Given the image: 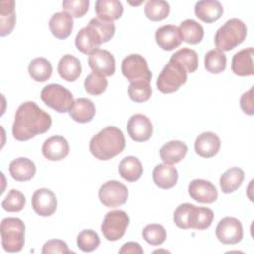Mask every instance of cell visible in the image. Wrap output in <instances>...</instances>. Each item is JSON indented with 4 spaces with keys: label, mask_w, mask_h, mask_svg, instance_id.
I'll list each match as a JSON object with an SVG mask.
<instances>
[{
    "label": "cell",
    "mask_w": 254,
    "mask_h": 254,
    "mask_svg": "<svg viewBox=\"0 0 254 254\" xmlns=\"http://www.w3.org/2000/svg\"><path fill=\"white\" fill-rule=\"evenodd\" d=\"M52 125V117L34 101L22 103L16 113L12 135L18 141H27L46 133Z\"/></svg>",
    "instance_id": "1"
},
{
    "label": "cell",
    "mask_w": 254,
    "mask_h": 254,
    "mask_svg": "<svg viewBox=\"0 0 254 254\" xmlns=\"http://www.w3.org/2000/svg\"><path fill=\"white\" fill-rule=\"evenodd\" d=\"M125 148L122 131L115 126H107L94 135L89 142L90 153L98 160L107 161L120 154Z\"/></svg>",
    "instance_id": "2"
},
{
    "label": "cell",
    "mask_w": 254,
    "mask_h": 254,
    "mask_svg": "<svg viewBox=\"0 0 254 254\" xmlns=\"http://www.w3.org/2000/svg\"><path fill=\"white\" fill-rule=\"evenodd\" d=\"M247 35L246 25L237 18L227 20L215 33L214 44L217 50L227 52L244 42Z\"/></svg>",
    "instance_id": "3"
},
{
    "label": "cell",
    "mask_w": 254,
    "mask_h": 254,
    "mask_svg": "<svg viewBox=\"0 0 254 254\" xmlns=\"http://www.w3.org/2000/svg\"><path fill=\"white\" fill-rule=\"evenodd\" d=\"M2 247L7 252H19L25 243V224L17 217H6L0 225Z\"/></svg>",
    "instance_id": "4"
},
{
    "label": "cell",
    "mask_w": 254,
    "mask_h": 254,
    "mask_svg": "<svg viewBox=\"0 0 254 254\" xmlns=\"http://www.w3.org/2000/svg\"><path fill=\"white\" fill-rule=\"evenodd\" d=\"M41 99L47 106L59 113L69 112L74 103L72 93L57 83L46 85L41 91Z\"/></svg>",
    "instance_id": "5"
},
{
    "label": "cell",
    "mask_w": 254,
    "mask_h": 254,
    "mask_svg": "<svg viewBox=\"0 0 254 254\" xmlns=\"http://www.w3.org/2000/svg\"><path fill=\"white\" fill-rule=\"evenodd\" d=\"M187 71L178 63L170 60L163 67L157 79V88L162 93L177 91L187 81Z\"/></svg>",
    "instance_id": "6"
},
{
    "label": "cell",
    "mask_w": 254,
    "mask_h": 254,
    "mask_svg": "<svg viewBox=\"0 0 254 254\" xmlns=\"http://www.w3.org/2000/svg\"><path fill=\"white\" fill-rule=\"evenodd\" d=\"M130 218L123 210L108 211L101 224V232L108 241H116L123 237Z\"/></svg>",
    "instance_id": "7"
},
{
    "label": "cell",
    "mask_w": 254,
    "mask_h": 254,
    "mask_svg": "<svg viewBox=\"0 0 254 254\" xmlns=\"http://www.w3.org/2000/svg\"><path fill=\"white\" fill-rule=\"evenodd\" d=\"M122 74L130 81H151L152 72L149 69L146 59L139 54H131L125 57L121 63Z\"/></svg>",
    "instance_id": "8"
},
{
    "label": "cell",
    "mask_w": 254,
    "mask_h": 254,
    "mask_svg": "<svg viewBox=\"0 0 254 254\" xmlns=\"http://www.w3.org/2000/svg\"><path fill=\"white\" fill-rule=\"evenodd\" d=\"M129 195L128 189L116 180H110L101 185L98 190L100 202L106 207H117L127 201Z\"/></svg>",
    "instance_id": "9"
},
{
    "label": "cell",
    "mask_w": 254,
    "mask_h": 254,
    "mask_svg": "<svg viewBox=\"0 0 254 254\" xmlns=\"http://www.w3.org/2000/svg\"><path fill=\"white\" fill-rule=\"evenodd\" d=\"M215 234L217 239L223 244H237L243 238L242 224L235 217H224L218 222L215 228Z\"/></svg>",
    "instance_id": "10"
},
{
    "label": "cell",
    "mask_w": 254,
    "mask_h": 254,
    "mask_svg": "<svg viewBox=\"0 0 254 254\" xmlns=\"http://www.w3.org/2000/svg\"><path fill=\"white\" fill-rule=\"evenodd\" d=\"M103 43L105 42L102 35L91 22L82 28L75 37L76 48L85 55H91Z\"/></svg>",
    "instance_id": "11"
},
{
    "label": "cell",
    "mask_w": 254,
    "mask_h": 254,
    "mask_svg": "<svg viewBox=\"0 0 254 254\" xmlns=\"http://www.w3.org/2000/svg\"><path fill=\"white\" fill-rule=\"evenodd\" d=\"M32 207L40 216H51L57 209V197L55 193L47 188L35 190L32 195Z\"/></svg>",
    "instance_id": "12"
},
{
    "label": "cell",
    "mask_w": 254,
    "mask_h": 254,
    "mask_svg": "<svg viewBox=\"0 0 254 254\" xmlns=\"http://www.w3.org/2000/svg\"><path fill=\"white\" fill-rule=\"evenodd\" d=\"M190 196L200 203H212L217 199L216 187L209 181L203 179L192 180L188 187Z\"/></svg>",
    "instance_id": "13"
},
{
    "label": "cell",
    "mask_w": 254,
    "mask_h": 254,
    "mask_svg": "<svg viewBox=\"0 0 254 254\" xmlns=\"http://www.w3.org/2000/svg\"><path fill=\"white\" fill-rule=\"evenodd\" d=\"M127 131L135 142H145L152 137L153 124L146 115L134 114L127 123Z\"/></svg>",
    "instance_id": "14"
},
{
    "label": "cell",
    "mask_w": 254,
    "mask_h": 254,
    "mask_svg": "<svg viewBox=\"0 0 254 254\" xmlns=\"http://www.w3.org/2000/svg\"><path fill=\"white\" fill-rule=\"evenodd\" d=\"M88 65L93 72L111 76L115 72V59L107 50L98 49L88 57Z\"/></svg>",
    "instance_id": "15"
},
{
    "label": "cell",
    "mask_w": 254,
    "mask_h": 254,
    "mask_svg": "<svg viewBox=\"0 0 254 254\" xmlns=\"http://www.w3.org/2000/svg\"><path fill=\"white\" fill-rule=\"evenodd\" d=\"M42 153L50 161H61L69 153L68 142L63 136H52L45 140L42 146Z\"/></svg>",
    "instance_id": "16"
},
{
    "label": "cell",
    "mask_w": 254,
    "mask_h": 254,
    "mask_svg": "<svg viewBox=\"0 0 254 254\" xmlns=\"http://www.w3.org/2000/svg\"><path fill=\"white\" fill-rule=\"evenodd\" d=\"M49 28L54 37L60 40H64L69 37L72 32L73 17L64 11L57 12L51 17Z\"/></svg>",
    "instance_id": "17"
},
{
    "label": "cell",
    "mask_w": 254,
    "mask_h": 254,
    "mask_svg": "<svg viewBox=\"0 0 254 254\" xmlns=\"http://www.w3.org/2000/svg\"><path fill=\"white\" fill-rule=\"evenodd\" d=\"M155 39L157 45L165 51H172L178 48L183 41L179 28L175 25H164L158 28L155 33Z\"/></svg>",
    "instance_id": "18"
},
{
    "label": "cell",
    "mask_w": 254,
    "mask_h": 254,
    "mask_svg": "<svg viewBox=\"0 0 254 254\" xmlns=\"http://www.w3.org/2000/svg\"><path fill=\"white\" fill-rule=\"evenodd\" d=\"M254 49L252 47L237 52L231 62V70L239 76H249L254 74L253 68Z\"/></svg>",
    "instance_id": "19"
},
{
    "label": "cell",
    "mask_w": 254,
    "mask_h": 254,
    "mask_svg": "<svg viewBox=\"0 0 254 254\" xmlns=\"http://www.w3.org/2000/svg\"><path fill=\"white\" fill-rule=\"evenodd\" d=\"M220 144V139L215 133L203 132L195 139L194 150L202 158H211L218 153Z\"/></svg>",
    "instance_id": "20"
},
{
    "label": "cell",
    "mask_w": 254,
    "mask_h": 254,
    "mask_svg": "<svg viewBox=\"0 0 254 254\" xmlns=\"http://www.w3.org/2000/svg\"><path fill=\"white\" fill-rule=\"evenodd\" d=\"M195 16L205 23L217 21L223 14L222 4L217 0H202L194 6Z\"/></svg>",
    "instance_id": "21"
},
{
    "label": "cell",
    "mask_w": 254,
    "mask_h": 254,
    "mask_svg": "<svg viewBox=\"0 0 254 254\" xmlns=\"http://www.w3.org/2000/svg\"><path fill=\"white\" fill-rule=\"evenodd\" d=\"M81 70L80 61L70 54L63 56L59 61L58 72L66 81H75L80 76Z\"/></svg>",
    "instance_id": "22"
},
{
    "label": "cell",
    "mask_w": 254,
    "mask_h": 254,
    "mask_svg": "<svg viewBox=\"0 0 254 254\" xmlns=\"http://www.w3.org/2000/svg\"><path fill=\"white\" fill-rule=\"evenodd\" d=\"M178 171L171 164H159L153 170V181L161 189H171L178 182Z\"/></svg>",
    "instance_id": "23"
},
{
    "label": "cell",
    "mask_w": 254,
    "mask_h": 254,
    "mask_svg": "<svg viewBox=\"0 0 254 254\" xmlns=\"http://www.w3.org/2000/svg\"><path fill=\"white\" fill-rule=\"evenodd\" d=\"M9 172L14 180L18 182H26L35 176L36 166L30 159L20 157L10 163Z\"/></svg>",
    "instance_id": "24"
},
{
    "label": "cell",
    "mask_w": 254,
    "mask_h": 254,
    "mask_svg": "<svg viewBox=\"0 0 254 254\" xmlns=\"http://www.w3.org/2000/svg\"><path fill=\"white\" fill-rule=\"evenodd\" d=\"M95 111V105L90 99L80 97L74 100V103L69 110V115L78 123H87L93 119Z\"/></svg>",
    "instance_id": "25"
},
{
    "label": "cell",
    "mask_w": 254,
    "mask_h": 254,
    "mask_svg": "<svg viewBox=\"0 0 254 254\" xmlns=\"http://www.w3.org/2000/svg\"><path fill=\"white\" fill-rule=\"evenodd\" d=\"M197 214V207L191 203L180 204L174 211V222L182 229L194 228Z\"/></svg>",
    "instance_id": "26"
},
{
    "label": "cell",
    "mask_w": 254,
    "mask_h": 254,
    "mask_svg": "<svg viewBox=\"0 0 254 254\" xmlns=\"http://www.w3.org/2000/svg\"><path fill=\"white\" fill-rule=\"evenodd\" d=\"M188 152V147L185 143L178 140H173L160 149V158L167 164H176L181 162Z\"/></svg>",
    "instance_id": "27"
},
{
    "label": "cell",
    "mask_w": 254,
    "mask_h": 254,
    "mask_svg": "<svg viewBox=\"0 0 254 254\" xmlns=\"http://www.w3.org/2000/svg\"><path fill=\"white\" fill-rule=\"evenodd\" d=\"M95 13L98 18L113 22L122 16L123 6L117 0H97L95 2Z\"/></svg>",
    "instance_id": "28"
},
{
    "label": "cell",
    "mask_w": 254,
    "mask_h": 254,
    "mask_svg": "<svg viewBox=\"0 0 254 254\" xmlns=\"http://www.w3.org/2000/svg\"><path fill=\"white\" fill-rule=\"evenodd\" d=\"M119 175L128 182H135L143 175V166L140 160L134 156H128L121 160L118 166Z\"/></svg>",
    "instance_id": "29"
},
{
    "label": "cell",
    "mask_w": 254,
    "mask_h": 254,
    "mask_svg": "<svg viewBox=\"0 0 254 254\" xmlns=\"http://www.w3.org/2000/svg\"><path fill=\"white\" fill-rule=\"evenodd\" d=\"M179 31L182 40L190 45H196L203 39L204 31L202 26L192 19H187L180 24Z\"/></svg>",
    "instance_id": "30"
},
{
    "label": "cell",
    "mask_w": 254,
    "mask_h": 254,
    "mask_svg": "<svg viewBox=\"0 0 254 254\" xmlns=\"http://www.w3.org/2000/svg\"><path fill=\"white\" fill-rule=\"evenodd\" d=\"M16 23L15 1L4 0L1 2L0 8V36L4 37L9 35Z\"/></svg>",
    "instance_id": "31"
},
{
    "label": "cell",
    "mask_w": 254,
    "mask_h": 254,
    "mask_svg": "<svg viewBox=\"0 0 254 254\" xmlns=\"http://www.w3.org/2000/svg\"><path fill=\"white\" fill-rule=\"evenodd\" d=\"M244 180V172L238 167H232L225 171L220 179L219 185L222 192L231 193L236 190L242 184Z\"/></svg>",
    "instance_id": "32"
},
{
    "label": "cell",
    "mask_w": 254,
    "mask_h": 254,
    "mask_svg": "<svg viewBox=\"0 0 254 254\" xmlns=\"http://www.w3.org/2000/svg\"><path fill=\"white\" fill-rule=\"evenodd\" d=\"M170 60L178 63L183 68L190 73L194 72L198 67L197 53L190 48H183L172 55Z\"/></svg>",
    "instance_id": "33"
},
{
    "label": "cell",
    "mask_w": 254,
    "mask_h": 254,
    "mask_svg": "<svg viewBox=\"0 0 254 254\" xmlns=\"http://www.w3.org/2000/svg\"><path fill=\"white\" fill-rule=\"evenodd\" d=\"M28 71L32 79L38 82H44L51 77L53 67L47 59L39 57L30 62Z\"/></svg>",
    "instance_id": "34"
},
{
    "label": "cell",
    "mask_w": 254,
    "mask_h": 254,
    "mask_svg": "<svg viewBox=\"0 0 254 254\" xmlns=\"http://www.w3.org/2000/svg\"><path fill=\"white\" fill-rule=\"evenodd\" d=\"M226 56L223 52L213 49L208 51L204 56V67L210 73H220L226 67Z\"/></svg>",
    "instance_id": "35"
},
{
    "label": "cell",
    "mask_w": 254,
    "mask_h": 254,
    "mask_svg": "<svg viewBox=\"0 0 254 254\" xmlns=\"http://www.w3.org/2000/svg\"><path fill=\"white\" fill-rule=\"evenodd\" d=\"M146 17L151 21H162L169 16L170 5L164 0H149L144 9Z\"/></svg>",
    "instance_id": "36"
},
{
    "label": "cell",
    "mask_w": 254,
    "mask_h": 254,
    "mask_svg": "<svg viewBox=\"0 0 254 254\" xmlns=\"http://www.w3.org/2000/svg\"><path fill=\"white\" fill-rule=\"evenodd\" d=\"M128 94L134 102H145L150 99L152 95V88L150 81L136 80L130 82L128 87Z\"/></svg>",
    "instance_id": "37"
},
{
    "label": "cell",
    "mask_w": 254,
    "mask_h": 254,
    "mask_svg": "<svg viewBox=\"0 0 254 254\" xmlns=\"http://www.w3.org/2000/svg\"><path fill=\"white\" fill-rule=\"evenodd\" d=\"M142 235L146 242H148L153 246H157V245H161L166 240L167 232L163 225L153 223V224H148L144 227L142 231Z\"/></svg>",
    "instance_id": "38"
},
{
    "label": "cell",
    "mask_w": 254,
    "mask_h": 254,
    "mask_svg": "<svg viewBox=\"0 0 254 254\" xmlns=\"http://www.w3.org/2000/svg\"><path fill=\"white\" fill-rule=\"evenodd\" d=\"M76 243L78 248L83 252H91L99 246L100 239L94 230L84 229L78 233Z\"/></svg>",
    "instance_id": "39"
},
{
    "label": "cell",
    "mask_w": 254,
    "mask_h": 254,
    "mask_svg": "<svg viewBox=\"0 0 254 254\" xmlns=\"http://www.w3.org/2000/svg\"><path fill=\"white\" fill-rule=\"evenodd\" d=\"M108 81L105 76L96 72L89 73L84 79V89L91 95H99L106 90Z\"/></svg>",
    "instance_id": "40"
},
{
    "label": "cell",
    "mask_w": 254,
    "mask_h": 254,
    "mask_svg": "<svg viewBox=\"0 0 254 254\" xmlns=\"http://www.w3.org/2000/svg\"><path fill=\"white\" fill-rule=\"evenodd\" d=\"M25 203H26V198L24 194L20 190L16 189H12L10 190L7 196L2 201L1 205L3 209L8 212H18L24 208Z\"/></svg>",
    "instance_id": "41"
},
{
    "label": "cell",
    "mask_w": 254,
    "mask_h": 254,
    "mask_svg": "<svg viewBox=\"0 0 254 254\" xmlns=\"http://www.w3.org/2000/svg\"><path fill=\"white\" fill-rule=\"evenodd\" d=\"M63 10L74 18L84 16L89 7V0H64L62 3Z\"/></svg>",
    "instance_id": "42"
},
{
    "label": "cell",
    "mask_w": 254,
    "mask_h": 254,
    "mask_svg": "<svg viewBox=\"0 0 254 254\" xmlns=\"http://www.w3.org/2000/svg\"><path fill=\"white\" fill-rule=\"evenodd\" d=\"M213 211L208 207H197L196 220L194 228L196 230H204L208 228L213 220Z\"/></svg>",
    "instance_id": "43"
},
{
    "label": "cell",
    "mask_w": 254,
    "mask_h": 254,
    "mask_svg": "<svg viewBox=\"0 0 254 254\" xmlns=\"http://www.w3.org/2000/svg\"><path fill=\"white\" fill-rule=\"evenodd\" d=\"M43 254H51V253H63L69 254L71 250H69L66 242L61 239H51L48 240L42 249Z\"/></svg>",
    "instance_id": "44"
},
{
    "label": "cell",
    "mask_w": 254,
    "mask_h": 254,
    "mask_svg": "<svg viewBox=\"0 0 254 254\" xmlns=\"http://www.w3.org/2000/svg\"><path fill=\"white\" fill-rule=\"evenodd\" d=\"M253 86L246 92H244L240 97V107L242 111L248 115L254 114L253 106Z\"/></svg>",
    "instance_id": "45"
},
{
    "label": "cell",
    "mask_w": 254,
    "mask_h": 254,
    "mask_svg": "<svg viewBox=\"0 0 254 254\" xmlns=\"http://www.w3.org/2000/svg\"><path fill=\"white\" fill-rule=\"evenodd\" d=\"M144 250L141 247V245L137 242H127L122 245V247L119 249L120 254H143Z\"/></svg>",
    "instance_id": "46"
}]
</instances>
